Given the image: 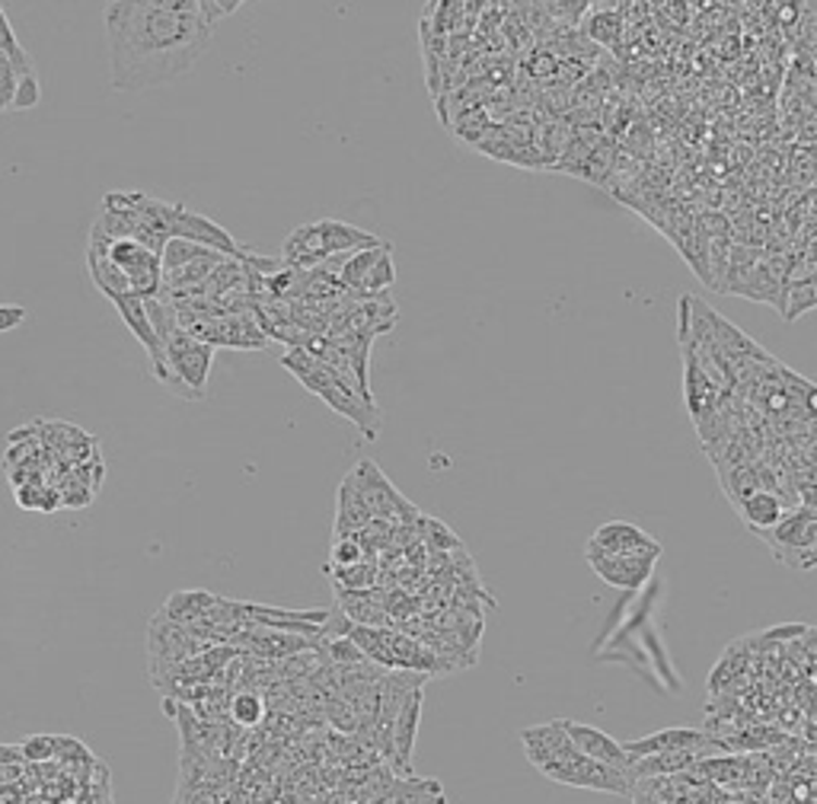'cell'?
Listing matches in <instances>:
<instances>
[{
  "mask_svg": "<svg viewBox=\"0 0 817 804\" xmlns=\"http://www.w3.org/2000/svg\"><path fill=\"white\" fill-rule=\"evenodd\" d=\"M102 26L115 94H145L186 77L214 42L201 0L106 3Z\"/></svg>",
  "mask_w": 817,
  "mask_h": 804,
  "instance_id": "cell-1",
  "label": "cell"
},
{
  "mask_svg": "<svg viewBox=\"0 0 817 804\" xmlns=\"http://www.w3.org/2000/svg\"><path fill=\"white\" fill-rule=\"evenodd\" d=\"M540 772L546 779H553V782H562V786H572V789H587V792H604V795H632V786H635L629 779V769H617V766L587 759L575 744L559 759L546 763Z\"/></svg>",
  "mask_w": 817,
  "mask_h": 804,
  "instance_id": "cell-2",
  "label": "cell"
},
{
  "mask_svg": "<svg viewBox=\"0 0 817 804\" xmlns=\"http://www.w3.org/2000/svg\"><path fill=\"white\" fill-rule=\"evenodd\" d=\"M166 364L170 374L180 383V399L198 403L205 399V386H208V374L214 364V348L208 342H198L186 330H176L166 342Z\"/></svg>",
  "mask_w": 817,
  "mask_h": 804,
  "instance_id": "cell-3",
  "label": "cell"
},
{
  "mask_svg": "<svg viewBox=\"0 0 817 804\" xmlns=\"http://www.w3.org/2000/svg\"><path fill=\"white\" fill-rule=\"evenodd\" d=\"M769 546V553L789 568H805V559L817 546V511L812 508H792L785 518L767 533H757Z\"/></svg>",
  "mask_w": 817,
  "mask_h": 804,
  "instance_id": "cell-4",
  "label": "cell"
},
{
  "mask_svg": "<svg viewBox=\"0 0 817 804\" xmlns=\"http://www.w3.org/2000/svg\"><path fill=\"white\" fill-rule=\"evenodd\" d=\"M351 473H355L371 511H374V521H386L393 527H419V521H422L419 508L396 492V485L386 479V473L374 460H361Z\"/></svg>",
  "mask_w": 817,
  "mask_h": 804,
  "instance_id": "cell-5",
  "label": "cell"
},
{
  "mask_svg": "<svg viewBox=\"0 0 817 804\" xmlns=\"http://www.w3.org/2000/svg\"><path fill=\"white\" fill-rule=\"evenodd\" d=\"M109 259L125 272V279L132 284V294L138 297H160L163 290V262L157 252H150L147 246L135 239H112L109 246Z\"/></svg>",
  "mask_w": 817,
  "mask_h": 804,
  "instance_id": "cell-6",
  "label": "cell"
},
{
  "mask_svg": "<svg viewBox=\"0 0 817 804\" xmlns=\"http://www.w3.org/2000/svg\"><path fill=\"white\" fill-rule=\"evenodd\" d=\"M208 645H201L193 632L180 622H170L166 616H153L147 626V655L150 667H173V664L193 661L205 652Z\"/></svg>",
  "mask_w": 817,
  "mask_h": 804,
  "instance_id": "cell-7",
  "label": "cell"
},
{
  "mask_svg": "<svg viewBox=\"0 0 817 804\" xmlns=\"http://www.w3.org/2000/svg\"><path fill=\"white\" fill-rule=\"evenodd\" d=\"M170 239H189V243H198V246H208L214 252H224L231 259H237L246 246H240L234 234L227 227H221L218 221L198 214V211H189L186 205H170Z\"/></svg>",
  "mask_w": 817,
  "mask_h": 804,
  "instance_id": "cell-8",
  "label": "cell"
},
{
  "mask_svg": "<svg viewBox=\"0 0 817 804\" xmlns=\"http://www.w3.org/2000/svg\"><path fill=\"white\" fill-rule=\"evenodd\" d=\"M584 549L607 553V556H655V559H661V553H665V546L648 530H642L639 523L632 521L601 523L591 533Z\"/></svg>",
  "mask_w": 817,
  "mask_h": 804,
  "instance_id": "cell-9",
  "label": "cell"
},
{
  "mask_svg": "<svg viewBox=\"0 0 817 804\" xmlns=\"http://www.w3.org/2000/svg\"><path fill=\"white\" fill-rule=\"evenodd\" d=\"M584 559L601 581H607L617 591H642L658 566L655 556H607L594 549H584Z\"/></svg>",
  "mask_w": 817,
  "mask_h": 804,
  "instance_id": "cell-10",
  "label": "cell"
},
{
  "mask_svg": "<svg viewBox=\"0 0 817 804\" xmlns=\"http://www.w3.org/2000/svg\"><path fill=\"white\" fill-rule=\"evenodd\" d=\"M422 706H425V687H419L406 706L399 709L393 721V766L403 776H412V757H416V741H419V721H422Z\"/></svg>",
  "mask_w": 817,
  "mask_h": 804,
  "instance_id": "cell-11",
  "label": "cell"
},
{
  "mask_svg": "<svg viewBox=\"0 0 817 804\" xmlns=\"http://www.w3.org/2000/svg\"><path fill=\"white\" fill-rule=\"evenodd\" d=\"M709 731H700V728H665V731H655V734H645L639 741H626V757L629 763L632 759L652 757V754H671V751H706L709 744Z\"/></svg>",
  "mask_w": 817,
  "mask_h": 804,
  "instance_id": "cell-12",
  "label": "cell"
},
{
  "mask_svg": "<svg viewBox=\"0 0 817 804\" xmlns=\"http://www.w3.org/2000/svg\"><path fill=\"white\" fill-rule=\"evenodd\" d=\"M371 523H374V511H371L355 473H348L338 482L336 492V540H345V536L355 540Z\"/></svg>",
  "mask_w": 817,
  "mask_h": 804,
  "instance_id": "cell-13",
  "label": "cell"
},
{
  "mask_svg": "<svg viewBox=\"0 0 817 804\" xmlns=\"http://www.w3.org/2000/svg\"><path fill=\"white\" fill-rule=\"evenodd\" d=\"M562 728H566L569 741L587 759H597V763H607V766H617V769H629L626 747L620 741H614L607 731H601L594 725H584V721H572V718H562Z\"/></svg>",
  "mask_w": 817,
  "mask_h": 804,
  "instance_id": "cell-14",
  "label": "cell"
},
{
  "mask_svg": "<svg viewBox=\"0 0 817 804\" xmlns=\"http://www.w3.org/2000/svg\"><path fill=\"white\" fill-rule=\"evenodd\" d=\"M521 744H524V754H528V759L536 769H543L546 763L559 759L572 747V741H569V734L562 728V718H553V721L524 728L521 731Z\"/></svg>",
  "mask_w": 817,
  "mask_h": 804,
  "instance_id": "cell-15",
  "label": "cell"
},
{
  "mask_svg": "<svg viewBox=\"0 0 817 804\" xmlns=\"http://www.w3.org/2000/svg\"><path fill=\"white\" fill-rule=\"evenodd\" d=\"M703 751H671V754H652V757L632 759L629 763V779L639 782V779H668V776H677V772H686L696 766Z\"/></svg>",
  "mask_w": 817,
  "mask_h": 804,
  "instance_id": "cell-16",
  "label": "cell"
},
{
  "mask_svg": "<svg viewBox=\"0 0 817 804\" xmlns=\"http://www.w3.org/2000/svg\"><path fill=\"white\" fill-rule=\"evenodd\" d=\"M384 804H447V795H444V786L437 779L396 776Z\"/></svg>",
  "mask_w": 817,
  "mask_h": 804,
  "instance_id": "cell-17",
  "label": "cell"
},
{
  "mask_svg": "<svg viewBox=\"0 0 817 804\" xmlns=\"http://www.w3.org/2000/svg\"><path fill=\"white\" fill-rule=\"evenodd\" d=\"M214 604H218V594H211V591H176L160 607V616H166L170 622H180V626H193L211 614Z\"/></svg>",
  "mask_w": 817,
  "mask_h": 804,
  "instance_id": "cell-18",
  "label": "cell"
},
{
  "mask_svg": "<svg viewBox=\"0 0 817 804\" xmlns=\"http://www.w3.org/2000/svg\"><path fill=\"white\" fill-rule=\"evenodd\" d=\"M785 502L776 495V492H757V495H751L747 502H741L738 505V515H741V521L747 523L754 533H767L772 530L776 523L785 518Z\"/></svg>",
  "mask_w": 817,
  "mask_h": 804,
  "instance_id": "cell-19",
  "label": "cell"
},
{
  "mask_svg": "<svg viewBox=\"0 0 817 804\" xmlns=\"http://www.w3.org/2000/svg\"><path fill=\"white\" fill-rule=\"evenodd\" d=\"M623 33V7L620 3H591L584 16V36L601 46H617Z\"/></svg>",
  "mask_w": 817,
  "mask_h": 804,
  "instance_id": "cell-20",
  "label": "cell"
},
{
  "mask_svg": "<svg viewBox=\"0 0 817 804\" xmlns=\"http://www.w3.org/2000/svg\"><path fill=\"white\" fill-rule=\"evenodd\" d=\"M386 249H389V243H384V246H374V249H358V252L342 256L338 282L345 284V287H351V290H361L364 279H368V275H371V269L381 262V256H384Z\"/></svg>",
  "mask_w": 817,
  "mask_h": 804,
  "instance_id": "cell-21",
  "label": "cell"
},
{
  "mask_svg": "<svg viewBox=\"0 0 817 804\" xmlns=\"http://www.w3.org/2000/svg\"><path fill=\"white\" fill-rule=\"evenodd\" d=\"M214 249H208V246H198V243H189V239H170L166 246H163V252H160V262H163V275L166 272H176V269H186V265H193L198 259H208ZM224 256V252H221Z\"/></svg>",
  "mask_w": 817,
  "mask_h": 804,
  "instance_id": "cell-22",
  "label": "cell"
},
{
  "mask_svg": "<svg viewBox=\"0 0 817 804\" xmlns=\"http://www.w3.org/2000/svg\"><path fill=\"white\" fill-rule=\"evenodd\" d=\"M0 54H7V58H10V64L16 67V74H20V77L36 74V64H33L29 51L20 46V39H16V33H13V26H10V20H7V13H3V7H0Z\"/></svg>",
  "mask_w": 817,
  "mask_h": 804,
  "instance_id": "cell-23",
  "label": "cell"
},
{
  "mask_svg": "<svg viewBox=\"0 0 817 804\" xmlns=\"http://www.w3.org/2000/svg\"><path fill=\"white\" fill-rule=\"evenodd\" d=\"M617 157V147H614V141L610 138H601V144L591 150V157H587V163L581 166V180H591V183H597V186H604L607 183V176L614 173V160Z\"/></svg>",
  "mask_w": 817,
  "mask_h": 804,
  "instance_id": "cell-24",
  "label": "cell"
},
{
  "mask_svg": "<svg viewBox=\"0 0 817 804\" xmlns=\"http://www.w3.org/2000/svg\"><path fill=\"white\" fill-rule=\"evenodd\" d=\"M326 574L333 578V584L342 587V591H371L374 578H377V566L371 562H358L351 568H333L326 562Z\"/></svg>",
  "mask_w": 817,
  "mask_h": 804,
  "instance_id": "cell-25",
  "label": "cell"
},
{
  "mask_svg": "<svg viewBox=\"0 0 817 804\" xmlns=\"http://www.w3.org/2000/svg\"><path fill=\"white\" fill-rule=\"evenodd\" d=\"M262 715H265V703H262V696L259 693H237L234 700H231V721L237 725V728H256L259 721H262Z\"/></svg>",
  "mask_w": 817,
  "mask_h": 804,
  "instance_id": "cell-26",
  "label": "cell"
},
{
  "mask_svg": "<svg viewBox=\"0 0 817 804\" xmlns=\"http://www.w3.org/2000/svg\"><path fill=\"white\" fill-rule=\"evenodd\" d=\"M396 284V265H393V249H386L381 256V262L371 269V275L364 279L361 290H355V297H374V294H386Z\"/></svg>",
  "mask_w": 817,
  "mask_h": 804,
  "instance_id": "cell-27",
  "label": "cell"
},
{
  "mask_svg": "<svg viewBox=\"0 0 817 804\" xmlns=\"http://www.w3.org/2000/svg\"><path fill=\"white\" fill-rule=\"evenodd\" d=\"M20 747L29 763H49L58 759V734H29Z\"/></svg>",
  "mask_w": 817,
  "mask_h": 804,
  "instance_id": "cell-28",
  "label": "cell"
},
{
  "mask_svg": "<svg viewBox=\"0 0 817 804\" xmlns=\"http://www.w3.org/2000/svg\"><path fill=\"white\" fill-rule=\"evenodd\" d=\"M416 530L425 533V543H432L434 549H460V540H457L444 523L437 521V518H425V515H422V521H419Z\"/></svg>",
  "mask_w": 817,
  "mask_h": 804,
  "instance_id": "cell-29",
  "label": "cell"
},
{
  "mask_svg": "<svg viewBox=\"0 0 817 804\" xmlns=\"http://www.w3.org/2000/svg\"><path fill=\"white\" fill-rule=\"evenodd\" d=\"M364 562V549L358 546V540H336L333 549H330V566L333 568H351Z\"/></svg>",
  "mask_w": 817,
  "mask_h": 804,
  "instance_id": "cell-30",
  "label": "cell"
},
{
  "mask_svg": "<svg viewBox=\"0 0 817 804\" xmlns=\"http://www.w3.org/2000/svg\"><path fill=\"white\" fill-rule=\"evenodd\" d=\"M240 7H243L240 0H201V16H205V23H208V26H214V29H218V23H221V20H227V16H234Z\"/></svg>",
  "mask_w": 817,
  "mask_h": 804,
  "instance_id": "cell-31",
  "label": "cell"
},
{
  "mask_svg": "<svg viewBox=\"0 0 817 804\" xmlns=\"http://www.w3.org/2000/svg\"><path fill=\"white\" fill-rule=\"evenodd\" d=\"M58 759L90 766V763H94V754H90V751H87L77 738H58Z\"/></svg>",
  "mask_w": 817,
  "mask_h": 804,
  "instance_id": "cell-32",
  "label": "cell"
},
{
  "mask_svg": "<svg viewBox=\"0 0 817 804\" xmlns=\"http://www.w3.org/2000/svg\"><path fill=\"white\" fill-rule=\"evenodd\" d=\"M26 317H29V310H26V307H16V304H0V332H10V330H16V326H23V323H26Z\"/></svg>",
  "mask_w": 817,
  "mask_h": 804,
  "instance_id": "cell-33",
  "label": "cell"
},
{
  "mask_svg": "<svg viewBox=\"0 0 817 804\" xmlns=\"http://www.w3.org/2000/svg\"><path fill=\"white\" fill-rule=\"evenodd\" d=\"M20 763H26L23 757V747L16 744V747H10V744H0V769H13V766H20Z\"/></svg>",
  "mask_w": 817,
  "mask_h": 804,
  "instance_id": "cell-34",
  "label": "cell"
},
{
  "mask_svg": "<svg viewBox=\"0 0 817 804\" xmlns=\"http://www.w3.org/2000/svg\"><path fill=\"white\" fill-rule=\"evenodd\" d=\"M812 568H817V546H815V553L805 559V568H802V571H812Z\"/></svg>",
  "mask_w": 817,
  "mask_h": 804,
  "instance_id": "cell-35",
  "label": "cell"
}]
</instances>
